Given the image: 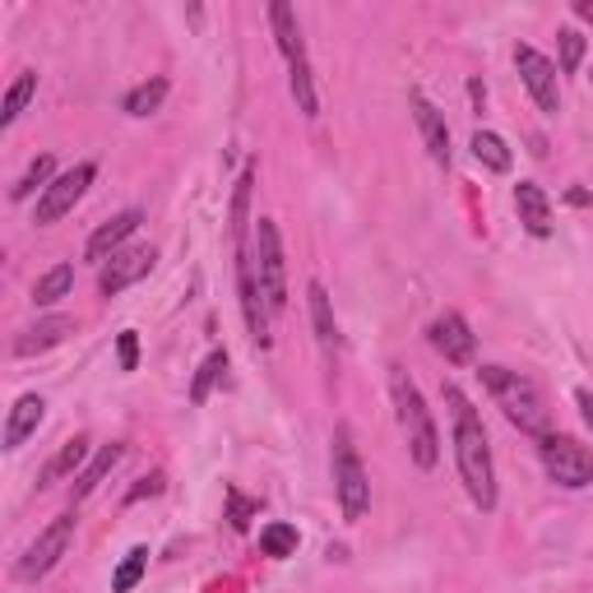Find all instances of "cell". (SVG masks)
<instances>
[{"instance_id": "obj_6", "label": "cell", "mask_w": 593, "mask_h": 593, "mask_svg": "<svg viewBox=\"0 0 593 593\" xmlns=\"http://www.w3.org/2000/svg\"><path fill=\"white\" fill-rule=\"evenodd\" d=\"M538 454H542V469H547V477H552L557 487L580 492V487L593 482V450L580 446L575 436H552L547 431L538 441Z\"/></svg>"}, {"instance_id": "obj_18", "label": "cell", "mask_w": 593, "mask_h": 593, "mask_svg": "<svg viewBox=\"0 0 593 593\" xmlns=\"http://www.w3.org/2000/svg\"><path fill=\"white\" fill-rule=\"evenodd\" d=\"M306 301H311V325H316L320 348L325 353H334L339 348V325H334V306H329L325 283H311V288H306Z\"/></svg>"}, {"instance_id": "obj_26", "label": "cell", "mask_w": 593, "mask_h": 593, "mask_svg": "<svg viewBox=\"0 0 593 593\" xmlns=\"http://www.w3.org/2000/svg\"><path fill=\"white\" fill-rule=\"evenodd\" d=\"M260 552L283 561V557H293L297 552V529L293 524H265V534H260Z\"/></svg>"}, {"instance_id": "obj_24", "label": "cell", "mask_w": 593, "mask_h": 593, "mask_svg": "<svg viewBox=\"0 0 593 593\" xmlns=\"http://www.w3.org/2000/svg\"><path fill=\"white\" fill-rule=\"evenodd\" d=\"M117 459H121V446H102V450H98V459H94V464L84 469V477L75 482V501L94 496V492H98V482H102L107 473H112V464H117Z\"/></svg>"}, {"instance_id": "obj_7", "label": "cell", "mask_w": 593, "mask_h": 593, "mask_svg": "<svg viewBox=\"0 0 593 593\" xmlns=\"http://www.w3.org/2000/svg\"><path fill=\"white\" fill-rule=\"evenodd\" d=\"M334 492H339V505H343V519H362L371 510V482H366V469L353 450L348 427L334 431Z\"/></svg>"}, {"instance_id": "obj_20", "label": "cell", "mask_w": 593, "mask_h": 593, "mask_svg": "<svg viewBox=\"0 0 593 593\" xmlns=\"http://www.w3.org/2000/svg\"><path fill=\"white\" fill-rule=\"evenodd\" d=\"M473 158L482 167H492V172H510L515 167L510 144H505L501 135H492V130H477V135H473Z\"/></svg>"}, {"instance_id": "obj_29", "label": "cell", "mask_w": 593, "mask_h": 593, "mask_svg": "<svg viewBox=\"0 0 593 593\" xmlns=\"http://www.w3.org/2000/svg\"><path fill=\"white\" fill-rule=\"evenodd\" d=\"M557 37H561V70H565V75H575V70H580V61H584V37H580L575 29H561Z\"/></svg>"}, {"instance_id": "obj_17", "label": "cell", "mask_w": 593, "mask_h": 593, "mask_svg": "<svg viewBox=\"0 0 593 593\" xmlns=\"http://www.w3.org/2000/svg\"><path fill=\"white\" fill-rule=\"evenodd\" d=\"M413 112H417V125H422V140H427V153L441 167H450V130H446V117L436 112V107L422 98V94H413Z\"/></svg>"}, {"instance_id": "obj_28", "label": "cell", "mask_w": 593, "mask_h": 593, "mask_svg": "<svg viewBox=\"0 0 593 593\" xmlns=\"http://www.w3.org/2000/svg\"><path fill=\"white\" fill-rule=\"evenodd\" d=\"M144 570H149V547H130L125 561H121V570H117V580H112V589H117V593H130V589L144 580Z\"/></svg>"}, {"instance_id": "obj_11", "label": "cell", "mask_w": 593, "mask_h": 593, "mask_svg": "<svg viewBox=\"0 0 593 593\" xmlns=\"http://www.w3.org/2000/svg\"><path fill=\"white\" fill-rule=\"evenodd\" d=\"M153 260H158V251H153V246H125V251H117L102 265V278H98L102 297H117V293L130 288V283H140L153 270Z\"/></svg>"}, {"instance_id": "obj_27", "label": "cell", "mask_w": 593, "mask_h": 593, "mask_svg": "<svg viewBox=\"0 0 593 593\" xmlns=\"http://www.w3.org/2000/svg\"><path fill=\"white\" fill-rule=\"evenodd\" d=\"M223 371H228V353H209L205 366L195 371V385H190V404H205L209 399V389L223 381Z\"/></svg>"}, {"instance_id": "obj_19", "label": "cell", "mask_w": 593, "mask_h": 593, "mask_svg": "<svg viewBox=\"0 0 593 593\" xmlns=\"http://www.w3.org/2000/svg\"><path fill=\"white\" fill-rule=\"evenodd\" d=\"M84 459H89V441H84V436H75V441H65V446H61V454L52 459L47 469H42V482H37V487H52V482H61L65 473H75V469L84 464Z\"/></svg>"}, {"instance_id": "obj_21", "label": "cell", "mask_w": 593, "mask_h": 593, "mask_svg": "<svg viewBox=\"0 0 593 593\" xmlns=\"http://www.w3.org/2000/svg\"><path fill=\"white\" fill-rule=\"evenodd\" d=\"M163 98H167V79L153 75L149 84H140V89L125 94V112H130V117H153V112L163 107Z\"/></svg>"}, {"instance_id": "obj_8", "label": "cell", "mask_w": 593, "mask_h": 593, "mask_svg": "<svg viewBox=\"0 0 593 593\" xmlns=\"http://www.w3.org/2000/svg\"><path fill=\"white\" fill-rule=\"evenodd\" d=\"M75 524H79V515L75 510H65V515H56L47 529L37 534V542L24 552V561H19V580H42L47 570L70 552V542H75Z\"/></svg>"}, {"instance_id": "obj_23", "label": "cell", "mask_w": 593, "mask_h": 593, "mask_svg": "<svg viewBox=\"0 0 593 593\" xmlns=\"http://www.w3.org/2000/svg\"><path fill=\"white\" fill-rule=\"evenodd\" d=\"M70 283H75V270L70 265H56V270H47V274L33 283V301L37 306H56L65 293H70Z\"/></svg>"}, {"instance_id": "obj_2", "label": "cell", "mask_w": 593, "mask_h": 593, "mask_svg": "<svg viewBox=\"0 0 593 593\" xmlns=\"http://www.w3.org/2000/svg\"><path fill=\"white\" fill-rule=\"evenodd\" d=\"M389 394H394V417H399V431L408 441L413 464L422 473H431L436 459H441V436H436V422H431V408L422 399V389H417V381L404 366H389Z\"/></svg>"}, {"instance_id": "obj_9", "label": "cell", "mask_w": 593, "mask_h": 593, "mask_svg": "<svg viewBox=\"0 0 593 593\" xmlns=\"http://www.w3.org/2000/svg\"><path fill=\"white\" fill-rule=\"evenodd\" d=\"M515 70L524 79V89L534 94L538 102V112L547 117H557L561 112V89H557V65L547 61L538 47H515Z\"/></svg>"}, {"instance_id": "obj_12", "label": "cell", "mask_w": 593, "mask_h": 593, "mask_svg": "<svg viewBox=\"0 0 593 593\" xmlns=\"http://www.w3.org/2000/svg\"><path fill=\"white\" fill-rule=\"evenodd\" d=\"M431 348L441 353L446 362H454V366H464V362H473V329H469V320L459 316V311H446V316H436L431 320Z\"/></svg>"}, {"instance_id": "obj_14", "label": "cell", "mask_w": 593, "mask_h": 593, "mask_svg": "<svg viewBox=\"0 0 593 593\" xmlns=\"http://www.w3.org/2000/svg\"><path fill=\"white\" fill-rule=\"evenodd\" d=\"M515 209H519V223L529 228L534 237H552V205L538 182H519L515 186Z\"/></svg>"}, {"instance_id": "obj_4", "label": "cell", "mask_w": 593, "mask_h": 593, "mask_svg": "<svg viewBox=\"0 0 593 593\" xmlns=\"http://www.w3.org/2000/svg\"><path fill=\"white\" fill-rule=\"evenodd\" d=\"M270 24H274V37H278L283 61H288V79H293L297 112L316 121V117H320V98H316V84H311V61H306V42H301V29H297L293 6L274 0V6H270Z\"/></svg>"}, {"instance_id": "obj_5", "label": "cell", "mask_w": 593, "mask_h": 593, "mask_svg": "<svg viewBox=\"0 0 593 593\" xmlns=\"http://www.w3.org/2000/svg\"><path fill=\"white\" fill-rule=\"evenodd\" d=\"M251 265H255V283H260L265 306L270 311H283V306H288V265H283V237H278L274 218H255Z\"/></svg>"}, {"instance_id": "obj_10", "label": "cell", "mask_w": 593, "mask_h": 593, "mask_svg": "<svg viewBox=\"0 0 593 593\" xmlns=\"http://www.w3.org/2000/svg\"><path fill=\"white\" fill-rule=\"evenodd\" d=\"M98 177V167L94 163H79L70 172H61V177L42 190V200H37V223H56V218H65L79 200H84V190L94 186Z\"/></svg>"}, {"instance_id": "obj_34", "label": "cell", "mask_w": 593, "mask_h": 593, "mask_svg": "<svg viewBox=\"0 0 593 593\" xmlns=\"http://www.w3.org/2000/svg\"><path fill=\"white\" fill-rule=\"evenodd\" d=\"M575 14H580V19H589V24H593V6H589V0H575Z\"/></svg>"}, {"instance_id": "obj_30", "label": "cell", "mask_w": 593, "mask_h": 593, "mask_svg": "<svg viewBox=\"0 0 593 593\" xmlns=\"http://www.w3.org/2000/svg\"><path fill=\"white\" fill-rule=\"evenodd\" d=\"M228 501H232V529H246V524H251V515L260 510V501H246V496H241V492H228Z\"/></svg>"}, {"instance_id": "obj_1", "label": "cell", "mask_w": 593, "mask_h": 593, "mask_svg": "<svg viewBox=\"0 0 593 593\" xmlns=\"http://www.w3.org/2000/svg\"><path fill=\"white\" fill-rule=\"evenodd\" d=\"M446 404H450V417H454V464H459V477L473 496L477 510H492L496 505V469H492V446H487V427H482L477 408L464 399L459 385H446Z\"/></svg>"}, {"instance_id": "obj_15", "label": "cell", "mask_w": 593, "mask_h": 593, "mask_svg": "<svg viewBox=\"0 0 593 593\" xmlns=\"http://www.w3.org/2000/svg\"><path fill=\"white\" fill-rule=\"evenodd\" d=\"M65 334H75V320H70V316H47V320H37L33 329H24V334L14 339V353H19V358L47 353V348H56Z\"/></svg>"}, {"instance_id": "obj_13", "label": "cell", "mask_w": 593, "mask_h": 593, "mask_svg": "<svg viewBox=\"0 0 593 593\" xmlns=\"http://www.w3.org/2000/svg\"><path fill=\"white\" fill-rule=\"evenodd\" d=\"M140 223H144V213H140V209H125V213H117L112 223H102V228L89 237V246H84V255L98 260V265H107V260H112L117 251H125V237L135 232Z\"/></svg>"}, {"instance_id": "obj_25", "label": "cell", "mask_w": 593, "mask_h": 593, "mask_svg": "<svg viewBox=\"0 0 593 593\" xmlns=\"http://www.w3.org/2000/svg\"><path fill=\"white\" fill-rule=\"evenodd\" d=\"M52 172H56V158H52V153H42V158L29 163V172L19 177V186H14L10 195H14V200H29L33 190H47V186H52Z\"/></svg>"}, {"instance_id": "obj_31", "label": "cell", "mask_w": 593, "mask_h": 593, "mask_svg": "<svg viewBox=\"0 0 593 593\" xmlns=\"http://www.w3.org/2000/svg\"><path fill=\"white\" fill-rule=\"evenodd\" d=\"M117 353H121V371H135L140 366V339H135V329H125V334L117 339Z\"/></svg>"}, {"instance_id": "obj_16", "label": "cell", "mask_w": 593, "mask_h": 593, "mask_svg": "<svg viewBox=\"0 0 593 593\" xmlns=\"http://www.w3.org/2000/svg\"><path fill=\"white\" fill-rule=\"evenodd\" d=\"M42 417H47V399L42 394H24L14 408H10V422H6V450H19L29 441V436L42 427Z\"/></svg>"}, {"instance_id": "obj_3", "label": "cell", "mask_w": 593, "mask_h": 593, "mask_svg": "<svg viewBox=\"0 0 593 593\" xmlns=\"http://www.w3.org/2000/svg\"><path fill=\"white\" fill-rule=\"evenodd\" d=\"M482 385L492 389V399L501 404V413L510 417L524 436H538V441H542L547 422H552V413H547V399L538 394V385L529 376L505 371V366H482Z\"/></svg>"}, {"instance_id": "obj_33", "label": "cell", "mask_w": 593, "mask_h": 593, "mask_svg": "<svg viewBox=\"0 0 593 593\" xmlns=\"http://www.w3.org/2000/svg\"><path fill=\"white\" fill-rule=\"evenodd\" d=\"M575 399H580V413H584V422L593 427V394H589V389H580V394H575Z\"/></svg>"}, {"instance_id": "obj_22", "label": "cell", "mask_w": 593, "mask_h": 593, "mask_svg": "<svg viewBox=\"0 0 593 593\" xmlns=\"http://www.w3.org/2000/svg\"><path fill=\"white\" fill-rule=\"evenodd\" d=\"M37 94V75L33 70H24L14 84H10V94H6V112H0V130H10L19 117H24V107H29V98Z\"/></svg>"}, {"instance_id": "obj_32", "label": "cell", "mask_w": 593, "mask_h": 593, "mask_svg": "<svg viewBox=\"0 0 593 593\" xmlns=\"http://www.w3.org/2000/svg\"><path fill=\"white\" fill-rule=\"evenodd\" d=\"M158 492H163V473H153V477H144V482H140V487H135V492H130L125 501H140V496H158Z\"/></svg>"}]
</instances>
